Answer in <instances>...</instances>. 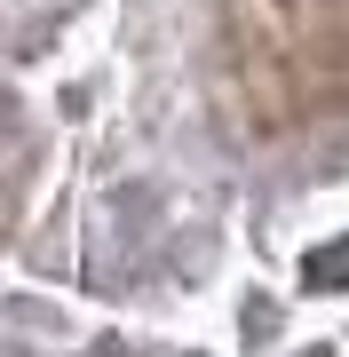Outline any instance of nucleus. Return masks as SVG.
<instances>
[]
</instances>
